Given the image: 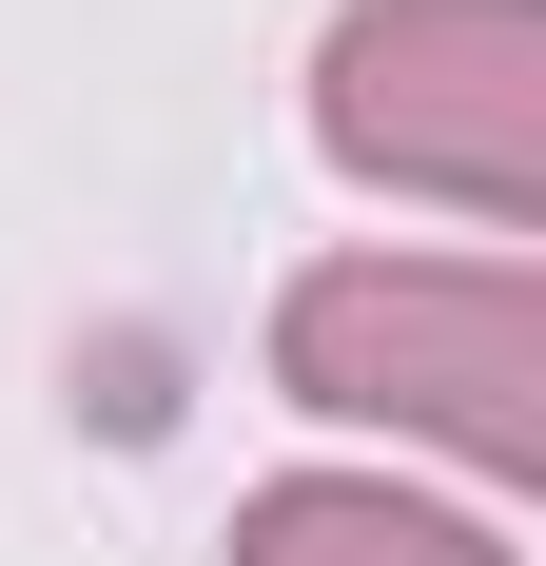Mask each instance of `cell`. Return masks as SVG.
I'll use <instances>...</instances> for the list:
<instances>
[{"mask_svg":"<svg viewBox=\"0 0 546 566\" xmlns=\"http://www.w3.org/2000/svg\"><path fill=\"white\" fill-rule=\"evenodd\" d=\"M234 566H507L489 509H430L390 469H273L234 509Z\"/></svg>","mask_w":546,"mask_h":566,"instance_id":"cell-3","label":"cell"},{"mask_svg":"<svg viewBox=\"0 0 546 566\" xmlns=\"http://www.w3.org/2000/svg\"><path fill=\"white\" fill-rule=\"evenodd\" d=\"M313 137L371 196L527 234L546 216V0H351L313 40Z\"/></svg>","mask_w":546,"mask_h":566,"instance_id":"cell-2","label":"cell"},{"mask_svg":"<svg viewBox=\"0 0 546 566\" xmlns=\"http://www.w3.org/2000/svg\"><path fill=\"white\" fill-rule=\"evenodd\" d=\"M273 391L332 430L546 469V274L527 254H313L273 293Z\"/></svg>","mask_w":546,"mask_h":566,"instance_id":"cell-1","label":"cell"}]
</instances>
